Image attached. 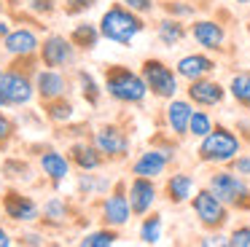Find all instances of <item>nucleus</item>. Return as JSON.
Listing matches in <instances>:
<instances>
[{"mask_svg": "<svg viewBox=\"0 0 250 247\" xmlns=\"http://www.w3.org/2000/svg\"><path fill=\"white\" fill-rule=\"evenodd\" d=\"M162 11L167 16H175V19H188V16L196 14V8L191 3H183V0H164Z\"/></svg>", "mask_w": 250, "mask_h": 247, "instance_id": "32", "label": "nucleus"}, {"mask_svg": "<svg viewBox=\"0 0 250 247\" xmlns=\"http://www.w3.org/2000/svg\"><path fill=\"white\" fill-rule=\"evenodd\" d=\"M97 24H100V32H103L105 41L116 43V46H132V41L146 30V19H143V14L126 8L124 3L108 5V11L100 16Z\"/></svg>", "mask_w": 250, "mask_h": 247, "instance_id": "2", "label": "nucleus"}, {"mask_svg": "<svg viewBox=\"0 0 250 247\" xmlns=\"http://www.w3.org/2000/svg\"><path fill=\"white\" fill-rule=\"evenodd\" d=\"M3 172H6V177L11 175V172H17V175L14 177H30V164L27 161H6V164H3Z\"/></svg>", "mask_w": 250, "mask_h": 247, "instance_id": "37", "label": "nucleus"}, {"mask_svg": "<svg viewBox=\"0 0 250 247\" xmlns=\"http://www.w3.org/2000/svg\"><path fill=\"white\" fill-rule=\"evenodd\" d=\"M191 113H194V107H191V100H178V97L167 100V110H164V118H167V126H169V132H172L175 137H186V134H188Z\"/></svg>", "mask_w": 250, "mask_h": 247, "instance_id": "20", "label": "nucleus"}, {"mask_svg": "<svg viewBox=\"0 0 250 247\" xmlns=\"http://www.w3.org/2000/svg\"><path fill=\"white\" fill-rule=\"evenodd\" d=\"M0 75H3V67H0Z\"/></svg>", "mask_w": 250, "mask_h": 247, "instance_id": "47", "label": "nucleus"}, {"mask_svg": "<svg viewBox=\"0 0 250 247\" xmlns=\"http://www.w3.org/2000/svg\"><path fill=\"white\" fill-rule=\"evenodd\" d=\"M172 159H175L172 153H167V150L151 145V148L143 150V153L132 161V175H140V177H151V180H156L159 175H164V172H167V166L172 164Z\"/></svg>", "mask_w": 250, "mask_h": 247, "instance_id": "14", "label": "nucleus"}, {"mask_svg": "<svg viewBox=\"0 0 250 247\" xmlns=\"http://www.w3.org/2000/svg\"><path fill=\"white\" fill-rule=\"evenodd\" d=\"M188 35L199 43L205 51H223L226 48V30L215 19H194L188 27Z\"/></svg>", "mask_w": 250, "mask_h": 247, "instance_id": "13", "label": "nucleus"}, {"mask_svg": "<svg viewBox=\"0 0 250 247\" xmlns=\"http://www.w3.org/2000/svg\"><path fill=\"white\" fill-rule=\"evenodd\" d=\"M67 156H70L73 166L81 172H97L105 166V156L103 150L97 148L94 143H86V140H78V143H73L70 148H67Z\"/></svg>", "mask_w": 250, "mask_h": 247, "instance_id": "18", "label": "nucleus"}, {"mask_svg": "<svg viewBox=\"0 0 250 247\" xmlns=\"http://www.w3.org/2000/svg\"><path fill=\"white\" fill-rule=\"evenodd\" d=\"M97 5V0H65V14L67 16H78V14H86Z\"/></svg>", "mask_w": 250, "mask_h": 247, "instance_id": "35", "label": "nucleus"}, {"mask_svg": "<svg viewBox=\"0 0 250 247\" xmlns=\"http://www.w3.org/2000/svg\"><path fill=\"white\" fill-rule=\"evenodd\" d=\"M231 169L242 175L245 180H250V153H239L237 159H231Z\"/></svg>", "mask_w": 250, "mask_h": 247, "instance_id": "38", "label": "nucleus"}, {"mask_svg": "<svg viewBox=\"0 0 250 247\" xmlns=\"http://www.w3.org/2000/svg\"><path fill=\"white\" fill-rule=\"evenodd\" d=\"M38 166H41V172H43V175L51 180V185H54V188H60L62 183H65L67 177H70L73 161H70V156L60 153V150L46 148L43 153L38 156Z\"/></svg>", "mask_w": 250, "mask_h": 247, "instance_id": "17", "label": "nucleus"}, {"mask_svg": "<svg viewBox=\"0 0 250 247\" xmlns=\"http://www.w3.org/2000/svg\"><path fill=\"white\" fill-rule=\"evenodd\" d=\"M14 137H17V121L0 110V150H6Z\"/></svg>", "mask_w": 250, "mask_h": 247, "instance_id": "33", "label": "nucleus"}, {"mask_svg": "<svg viewBox=\"0 0 250 247\" xmlns=\"http://www.w3.org/2000/svg\"><path fill=\"white\" fill-rule=\"evenodd\" d=\"M234 3H242L245 5V3H250V0H234Z\"/></svg>", "mask_w": 250, "mask_h": 247, "instance_id": "46", "label": "nucleus"}, {"mask_svg": "<svg viewBox=\"0 0 250 247\" xmlns=\"http://www.w3.org/2000/svg\"><path fill=\"white\" fill-rule=\"evenodd\" d=\"M43 116L49 118L51 124H67L76 116V107H73V102L67 100V97H57V100L43 102Z\"/></svg>", "mask_w": 250, "mask_h": 247, "instance_id": "27", "label": "nucleus"}, {"mask_svg": "<svg viewBox=\"0 0 250 247\" xmlns=\"http://www.w3.org/2000/svg\"><path fill=\"white\" fill-rule=\"evenodd\" d=\"M8 245H11V236H8V231L0 226V247H8Z\"/></svg>", "mask_w": 250, "mask_h": 247, "instance_id": "43", "label": "nucleus"}, {"mask_svg": "<svg viewBox=\"0 0 250 247\" xmlns=\"http://www.w3.org/2000/svg\"><path fill=\"white\" fill-rule=\"evenodd\" d=\"M140 73L148 83V91H151L156 100H172V97L178 94V78L180 75H178V70L169 67L167 62H162V59H156V57H148V59H143Z\"/></svg>", "mask_w": 250, "mask_h": 247, "instance_id": "5", "label": "nucleus"}, {"mask_svg": "<svg viewBox=\"0 0 250 247\" xmlns=\"http://www.w3.org/2000/svg\"><path fill=\"white\" fill-rule=\"evenodd\" d=\"M38 59L43 67H54V70H65V67H73L78 59V48L73 46L70 38L60 35V32H51L41 41V48H38Z\"/></svg>", "mask_w": 250, "mask_h": 247, "instance_id": "8", "label": "nucleus"}, {"mask_svg": "<svg viewBox=\"0 0 250 247\" xmlns=\"http://www.w3.org/2000/svg\"><path fill=\"white\" fill-rule=\"evenodd\" d=\"M67 89H70V81L62 70L54 67H43L35 73V91H38L41 102L57 100V97H67Z\"/></svg>", "mask_w": 250, "mask_h": 247, "instance_id": "16", "label": "nucleus"}, {"mask_svg": "<svg viewBox=\"0 0 250 247\" xmlns=\"http://www.w3.org/2000/svg\"><path fill=\"white\" fill-rule=\"evenodd\" d=\"M67 218H70V207H67V202L60 196H51L49 202L43 204V209H41V220L49 223L51 228H62V226L67 223Z\"/></svg>", "mask_w": 250, "mask_h": 247, "instance_id": "26", "label": "nucleus"}, {"mask_svg": "<svg viewBox=\"0 0 250 247\" xmlns=\"http://www.w3.org/2000/svg\"><path fill=\"white\" fill-rule=\"evenodd\" d=\"M0 94L6 100V107H24L33 102V97L38 94L35 91V75L22 73V70H3L0 75Z\"/></svg>", "mask_w": 250, "mask_h": 247, "instance_id": "7", "label": "nucleus"}, {"mask_svg": "<svg viewBox=\"0 0 250 247\" xmlns=\"http://www.w3.org/2000/svg\"><path fill=\"white\" fill-rule=\"evenodd\" d=\"M186 94H188V100L199 107H215V105H223V100H226V86H221L218 81H212L210 75H205V78L188 81Z\"/></svg>", "mask_w": 250, "mask_h": 247, "instance_id": "15", "label": "nucleus"}, {"mask_svg": "<svg viewBox=\"0 0 250 247\" xmlns=\"http://www.w3.org/2000/svg\"><path fill=\"white\" fill-rule=\"evenodd\" d=\"M19 245H43V236H38V234H24V236H19Z\"/></svg>", "mask_w": 250, "mask_h": 247, "instance_id": "41", "label": "nucleus"}, {"mask_svg": "<svg viewBox=\"0 0 250 247\" xmlns=\"http://www.w3.org/2000/svg\"><path fill=\"white\" fill-rule=\"evenodd\" d=\"M126 196H129V204H132V212L137 218L151 212V207L156 204V196H159V188L151 177H140L135 175L129 183H126Z\"/></svg>", "mask_w": 250, "mask_h": 247, "instance_id": "12", "label": "nucleus"}, {"mask_svg": "<svg viewBox=\"0 0 250 247\" xmlns=\"http://www.w3.org/2000/svg\"><path fill=\"white\" fill-rule=\"evenodd\" d=\"M207 188L229 207L245 209V212L250 209V188L245 183V177L237 175L234 169H215L207 180Z\"/></svg>", "mask_w": 250, "mask_h": 247, "instance_id": "4", "label": "nucleus"}, {"mask_svg": "<svg viewBox=\"0 0 250 247\" xmlns=\"http://www.w3.org/2000/svg\"><path fill=\"white\" fill-rule=\"evenodd\" d=\"M3 107H6V100H3V94H0V110H3Z\"/></svg>", "mask_w": 250, "mask_h": 247, "instance_id": "45", "label": "nucleus"}, {"mask_svg": "<svg viewBox=\"0 0 250 247\" xmlns=\"http://www.w3.org/2000/svg\"><path fill=\"white\" fill-rule=\"evenodd\" d=\"M162 226H164V220L159 212H151L148 218H143V223H140V242L143 245H159L162 242Z\"/></svg>", "mask_w": 250, "mask_h": 247, "instance_id": "30", "label": "nucleus"}, {"mask_svg": "<svg viewBox=\"0 0 250 247\" xmlns=\"http://www.w3.org/2000/svg\"><path fill=\"white\" fill-rule=\"evenodd\" d=\"M237 129L242 132V137H245V140H250V121H239V124H237Z\"/></svg>", "mask_w": 250, "mask_h": 247, "instance_id": "42", "label": "nucleus"}, {"mask_svg": "<svg viewBox=\"0 0 250 247\" xmlns=\"http://www.w3.org/2000/svg\"><path fill=\"white\" fill-rule=\"evenodd\" d=\"M27 11L38 16H51L57 11V0H27Z\"/></svg>", "mask_w": 250, "mask_h": 247, "instance_id": "36", "label": "nucleus"}, {"mask_svg": "<svg viewBox=\"0 0 250 247\" xmlns=\"http://www.w3.org/2000/svg\"><path fill=\"white\" fill-rule=\"evenodd\" d=\"M41 48V38L35 30L30 27H17L3 38V51L11 57H27V54H38Z\"/></svg>", "mask_w": 250, "mask_h": 247, "instance_id": "19", "label": "nucleus"}, {"mask_svg": "<svg viewBox=\"0 0 250 247\" xmlns=\"http://www.w3.org/2000/svg\"><path fill=\"white\" fill-rule=\"evenodd\" d=\"M0 209L8 220L14 223H38L41 220V207L33 196L17 191V188H8L0 199Z\"/></svg>", "mask_w": 250, "mask_h": 247, "instance_id": "10", "label": "nucleus"}, {"mask_svg": "<svg viewBox=\"0 0 250 247\" xmlns=\"http://www.w3.org/2000/svg\"><path fill=\"white\" fill-rule=\"evenodd\" d=\"M212 118H210V113H205V110H194L191 113V124H188V134L191 137H196V140H202V137H207V134L212 132Z\"/></svg>", "mask_w": 250, "mask_h": 247, "instance_id": "31", "label": "nucleus"}, {"mask_svg": "<svg viewBox=\"0 0 250 247\" xmlns=\"http://www.w3.org/2000/svg\"><path fill=\"white\" fill-rule=\"evenodd\" d=\"M76 81H78V94L83 97V102H86L89 107H97L100 100H103V94H105V89L94 81V75L89 73V70L78 67L76 70Z\"/></svg>", "mask_w": 250, "mask_h": 247, "instance_id": "25", "label": "nucleus"}, {"mask_svg": "<svg viewBox=\"0 0 250 247\" xmlns=\"http://www.w3.org/2000/svg\"><path fill=\"white\" fill-rule=\"evenodd\" d=\"M116 242H119V231H116L113 226H105V228L83 234L78 245L81 247H110V245H116Z\"/></svg>", "mask_w": 250, "mask_h": 247, "instance_id": "29", "label": "nucleus"}, {"mask_svg": "<svg viewBox=\"0 0 250 247\" xmlns=\"http://www.w3.org/2000/svg\"><path fill=\"white\" fill-rule=\"evenodd\" d=\"M242 153V140L237 132L229 126L215 124L207 137H202L199 148H196V159L202 164H231V159Z\"/></svg>", "mask_w": 250, "mask_h": 247, "instance_id": "3", "label": "nucleus"}, {"mask_svg": "<svg viewBox=\"0 0 250 247\" xmlns=\"http://www.w3.org/2000/svg\"><path fill=\"white\" fill-rule=\"evenodd\" d=\"M92 143L103 150V156L108 161H124L129 156V134L126 129H121L119 124H103L97 132L92 134Z\"/></svg>", "mask_w": 250, "mask_h": 247, "instance_id": "9", "label": "nucleus"}, {"mask_svg": "<svg viewBox=\"0 0 250 247\" xmlns=\"http://www.w3.org/2000/svg\"><path fill=\"white\" fill-rule=\"evenodd\" d=\"M103 89L110 100L121 105H143L146 97L151 94L143 73H135L126 64H108L103 70Z\"/></svg>", "mask_w": 250, "mask_h": 247, "instance_id": "1", "label": "nucleus"}, {"mask_svg": "<svg viewBox=\"0 0 250 247\" xmlns=\"http://www.w3.org/2000/svg\"><path fill=\"white\" fill-rule=\"evenodd\" d=\"M121 3L126 5V8H132V11H137V14H151L153 8H156V3L153 0H121Z\"/></svg>", "mask_w": 250, "mask_h": 247, "instance_id": "39", "label": "nucleus"}, {"mask_svg": "<svg viewBox=\"0 0 250 247\" xmlns=\"http://www.w3.org/2000/svg\"><path fill=\"white\" fill-rule=\"evenodd\" d=\"M191 209H194V215H196L202 228L221 231L223 226L229 223V209L231 207L223 204L210 188H199V191H194V196H191Z\"/></svg>", "mask_w": 250, "mask_h": 247, "instance_id": "6", "label": "nucleus"}, {"mask_svg": "<svg viewBox=\"0 0 250 247\" xmlns=\"http://www.w3.org/2000/svg\"><path fill=\"white\" fill-rule=\"evenodd\" d=\"M194 191H196V183H194V175H188V172H175V175H169L167 183H164V199H167L169 204L191 202Z\"/></svg>", "mask_w": 250, "mask_h": 247, "instance_id": "22", "label": "nucleus"}, {"mask_svg": "<svg viewBox=\"0 0 250 247\" xmlns=\"http://www.w3.org/2000/svg\"><path fill=\"white\" fill-rule=\"evenodd\" d=\"M100 215H103V223L113 226V228H121V226L129 223V218L135 212H132V204H129V196H126L124 183H119V188L100 202Z\"/></svg>", "mask_w": 250, "mask_h": 247, "instance_id": "11", "label": "nucleus"}, {"mask_svg": "<svg viewBox=\"0 0 250 247\" xmlns=\"http://www.w3.org/2000/svg\"><path fill=\"white\" fill-rule=\"evenodd\" d=\"M199 245H202V247H226V245H229V236H223L221 231H212V234L202 236Z\"/></svg>", "mask_w": 250, "mask_h": 247, "instance_id": "40", "label": "nucleus"}, {"mask_svg": "<svg viewBox=\"0 0 250 247\" xmlns=\"http://www.w3.org/2000/svg\"><path fill=\"white\" fill-rule=\"evenodd\" d=\"M215 67H218V62L212 57H207V54H186V57H180L178 64H175L178 75L186 81L205 78V75L215 73Z\"/></svg>", "mask_w": 250, "mask_h": 247, "instance_id": "21", "label": "nucleus"}, {"mask_svg": "<svg viewBox=\"0 0 250 247\" xmlns=\"http://www.w3.org/2000/svg\"><path fill=\"white\" fill-rule=\"evenodd\" d=\"M229 94L239 107L250 110V73H234L229 81Z\"/></svg>", "mask_w": 250, "mask_h": 247, "instance_id": "28", "label": "nucleus"}, {"mask_svg": "<svg viewBox=\"0 0 250 247\" xmlns=\"http://www.w3.org/2000/svg\"><path fill=\"white\" fill-rule=\"evenodd\" d=\"M186 35H188V30H186L183 19H175V16H164V19H159L156 38H159L162 46L172 48V46H178V43H183Z\"/></svg>", "mask_w": 250, "mask_h": 247, "instance_id": "23", "label": "nucleus"}, {"mask_svg": "<svg viewBox=\"0 0 250 247\" xmlns=\"http://www.w3.org/2000/svg\"><path fill=\"white\" fill-rule=\"evenodd\" d=\"M229 247H250V226H237L229 234Z\"/></svg>", "mask_w": 250, "mask_h": 247, "instance_id": "34", "label": "nucleus"}, {"mask_svg": "<svg viewBox=\"0 0 250 247\" xmlns=\"http://www.w3.org/2000/svg\"><path fill=\"white\" fill-rule=\"evenodd\" d=\"M67 38L73 41V46H76L78 51H94V48H97V43H100V38H103V32H100V24L81 21V24L73 27Z\"/></svg>", "mask_w": 250, "mask_h": 247, "instance_id": "24", "label": "nucleus"}, {"mask_svg": "<svg viewBox=\"0 0 250 247\" xmlns=\"http://www.w3.org/2000/svg\"><path fill=\"white\" fill-rule=\"evenodd\" d=\"M8 32H11V30H8V21H0V38H6Z\"/></svg>", "mask_w": 250, "mask_h": 247, "instance_id": "44", "label": "nucleus"}]
</instances>
